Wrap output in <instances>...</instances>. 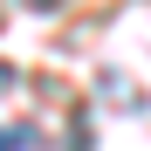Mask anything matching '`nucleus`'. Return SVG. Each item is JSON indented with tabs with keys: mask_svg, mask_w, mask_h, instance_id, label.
I'll return each mask as SVG.
<instances>
[{
	"mask_svg": "<svg viewBox=\"0 0 151 151\" xmlns=\"http://www.w3.org/2000/svg\"><path fill=\"white\" fill-rule=\"evenodd\" d=\"M0 151H41L35 124H0Z\"/></svg>",
	"mask_w": 151,
	"mask_h": 151,
	"instance_id": "nucleus-1",
	"label": "nucleus"
},
{
	"mask_svg": "<svg viewBox=\"0 0 151 151\" xmlns=\"http://www.w3.org/2000/svg\"><path fill=\"white\" fill-rule=\"evenodd\" d=\"M28 7H62V0H28Z\"/></svg>",
	"mask_w": 151,
	"mask_h": 151,
	"instance_id": "nucleus-3",
	"label": "nucleus"
},
{
	"mask_svg": "<svg viewBox=\"0 0 151 151\" xmlns=\"http://www.w3.org/2000/svg\"><path fill=\"white\" fill-rule=\"evenodd\" d=\"M7 89H14V69H7V62H0V96H7Z\"/></svg>",
	"mask_w": 151,
	"mask_h": 151,
	"instance_id": "nucleus-2",
	"label": "nucleus"
}]
</instances>
